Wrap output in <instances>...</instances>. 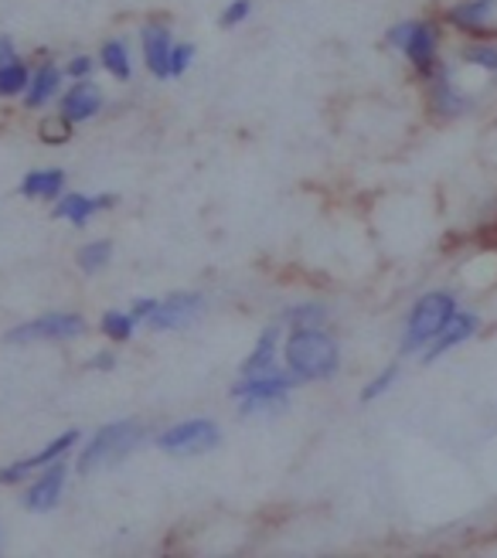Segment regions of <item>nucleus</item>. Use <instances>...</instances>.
I'll list each match as a JSON object with an SVG mask.
<instances>
[{
    "instance_id": "23",
    "label": "nucleus",
    "mask_w": 497,
    "mask_h": 558,
    "mask_svg": "<svg viewBox=\"0 0 497 558\" xmlns=\"http://www.w3.org/2000/svg\"><path fill=\"white\" fill-rule=\"evenodd\" d=\"M293 327H320L327 320V311L320 303H307V306H293V311H287V317Z\"/></svg>"
},
{
    "instance_id": "17",
    "label": "nucleus",
    "mask_w": 497,
    "mask_h": 558,
    "mask_svg": "<svg viewBox=\"0 0 497 558\" xmlns=\"http://www.w3.org/2000/svg\"><path fill=\"white\" fill-rule=\"evenodd\" d=\"M59 86H62V72L54 69V65H41V69L32 75V93L24 96V102L32 106V109H38V106H45L54 93H59Z\"/></svg>"
},
{
    "instance_id": "2",
    "label": "nucleus",
    "mask_w": 497,
    "mask_h": 558,
    "mask_svg": "<svg viewBox=\"0 0 497 558\" xmlns=\"http://www.w3.org/2000/svg\"><path fill=\"white\" fill-rule=\"evenodd\" d=\"M147 429L141 423H133V418H123V423H113V426H102L86 450L78 453V473L86 477V473H96L99 466H109V463H120L123 457H130L136 446L144 442Z\"/></svg>"
},
{
    "instance_id": "12",
    "label": "nucleus",
    "mask_w": 497,
    "mask_h": 558,
    "mask_svg": "<svg viewBox=\"0 0 497 558\" xmlns=\"http://www.w3.org/2000/svg\"><path fill=\"white\" fill-rule=\"evenodd\" d=\"M276 341H280V324H269L263 330L256 351L242 361V378H259V375L280 372V368H276Z\"/></svg>"
},
{
    "instance_id": "3",
    "label": "nucleus",
    "mask_w": 497,
    "mask_h": 558,
    "mask_svg": "<svg viewBox=\"0 0 497 558\" xmlns=\"http://www.w3.org/2000/svg\"><path fill=\"white\" fill-rule=\"evenodd\" d=\"M457 314V300L450 293H426L416 306H412L409 314V324H405V341H402V351L412 354V351H423L436 333L439 327H444L450 317Z\"/></svg>"
},
{
    "instance_id": "10",
    "label": "nucleus",
    "mask_w": 497,
    "mask_h": 558,
    "mask_svg": "<svg viewBox=\"0 0 497 558\" xmlns=\"http://www.w3.org/2000/svg\"><path fill=\"white\" fill-rule=\"evenodd\" d=\"M75 442H78V433H75V429L62 433L59 439H51L41 453H35V457H24V460H17V463H11V466L0 470V484H21V481H24L32 470H38V466H48L51 460H62V457L69 453V446H75Z\"/></svg>"
},
{
    "instance_id": "32",
    "label": "nucleus",
    "mask_w": 497,
    "mask_h": 558,
    "mask_svg": "<svg viewBox=\"0 0 497 558\" xmlns=\"http://www.w3.org/2000/svg\"><path fill=\"white\" fill-rule=\"evenodd\" d=\"M11 62H17V51H14L11 38H0V65H11Z\"/></svg>"
},
{
    "instance_id": "25",
    "label": "nucleus",
    "mask_w": 497,
    "mask_h": 558,
    "mask_svg": "<svg viewBox=\"0 0 497 558\" xmlns=\"http://www.w3.org/2000/svg\"><path fill=\"white\" fill-rule=\"evenodd\" d=\"M463 59L471 65L497 72V45H471V48H463Z\"/></svg>"
},
{
    "instance_id": "31",
    "label": "nucleus",
    "mask_w": 497,
    "mask_h": 558,
    "mask_svg": "<svg viewBox=\"0 0 497 558\" xmlns=\"http://www.w3.org/2000/svg\"><path fill=\"white\" fill-rule=\"evenodd\" d=\"M154 311H157V300H136V303H133V314H130V317H133V320H147Z\"/></svg>"
},
{
    "instance_id": "28",
    "label": "nucleus",
    "mask_w": 497,
    "mask_h": 558,
    "mask_svg": "<svg viewBox=\"0 0 497 558\" xmlns=\"http://www.w3.org/2000/svg\"><path fill=\"white\" fill-rule=\"evenodd\" d=\"M191 59H195V48H191V45H174L171 48V78L184 75L187 65H191Z\"/></svg>"
},
{
    "instance_id": "7",
    "label": "nucleus",
    "mask_w": 497,
    "mask_h": 558,
    "mask_svg": "<svg viewBox=\"0 0 497 558\" xmlns=\"http://www.w3.org/2000/svg\"><path fill=\"white\" fill-rule=\"evenodd\" d=\"M389 45L402 48L420 72H433V65H436V32H433L429 24L405 21V24L392 27Z\"/></svg>"
},
{
    "instance_id": "11",
    "label": "nucleus",
    "mask_w": 497,
    "mask_h": 558,
    "mask_svg": "<svg viewBox=\"0 0 497 558\" xmlns=\"http://www.w3.org/2000/svg\"><path fill=\"white\" fill-rule=\"evenodd\" d=\"M477 317L474 314H453L444 327H439V333H436V338L426 344V351H423V361H426V365H433V361L439 357V354H447L450 348H457V344H463L466 338H474V333H477Z\"/></svg>"
},
{
    "instance_id": "19",
    "label": "nucleus",
    "mask_w": 497,
    "mask_h": 558,
    "mask_svg": "<svg viewBox=\"0 0 497 558\" xmlns=\"http://www.w3.org/2000/svg\"><path fill=\"white\" fill-rule=\"evenodd\" d=\"M433 109H436L439 117H453V113H460V109H463V99L453 93L447 72H439L436 86H433Z\"/></svg>"
},
{
    "instance_id": "33",
    "label": "nucleus",
    "mask_w": 497,
    "mask_h": 558,
    "mask_svg": "<svg viewBox=\"0 0 497 558\" xmlns=\"http://www.w3.org/2000/svg\"><path fill=\"white\" fill-rule=\"evenodd\" d=\"M113 365H117V357H113V354H99V357L93 361V368H102V372H109Z\"/></svg>"
},
{
    "instance_id": "13",
    "label": "nucleus",
    "mask_w": 497,
    "mask_h": 558,
    "mask_svg": "<svg viewBox=\"0 0 497 558\" xmlns=\"http://www.w3.org/2000/svg\"><path fill=\"white\" fill-rule=\"evenodd\" d=\"M102 109V93L96 86H89V82H78L75 89H69L62 96V117L69 123H82V120H93L96 113Z\"/></svg>"
},
{
    "instance_id": "5",
    "label": "nucleus",
    "mask_w": 497,
    "mask_h": 558,
    "mask_svg": "<svg viewBox=\"0 0 497 558\" xmlns=\"http://www.w3.org/2000/svg\"><path fill=\"white\" fill-rule=\"evenodd\" d=\"M218 442H222V433H218V426L208 423V418H187V423L171 426L157 439L160 450L171 457H202V453H211Z\"/></svg>"
},
{
    "instance_id": "14",
    "label": "nucleus",
    "mask_w": 497,
    "mask_h": 558,
    "mask_svg": "<svg viewBox=\"0 0 497 558\" xmlns=\"http://www.w3.org/2000/svg\"><path fill=\"white\" fill-rule=\"evenodd\" d=\"M171 35H168V27H160V24H150L147 32H144V59L150 65V72L157 78H171Z\"/></svg>"
},
{
    "instance_id": "20",
    "label": "nucleus",
    "mask_w": 497,
    "mask_h": 558,
    "mask_svg": "<svg viewBox=\"0 0 497 558\" xmlns=\"http://www.w3.org/2000/svg\"><path fill=\"white\" fill-rule=\"evenodd\" d=\"M109 256H113V245H109L106 239H99V242H89V245L78 248V266L86 272H99L109 263Z\"/></svg>"
},
{
    "instance_id": "8",
    "label": "nucleus",
    "mask_w": 497,
    "mask_h": 558,
    "mask_svg": "<svg viewBox=\"0 0 497 558\" xmlns=\"http://www.w3.org/2000/svg\"><path fill=\"white\" fill-rule=\"evenodd\" d=\"M65 463L62 460H51L48 466H45V473L41 477L27 487V494H24V508L27 511H38V514H45V511H51L54 505L62 500V490H65Z\"/></svg>"
},
{
    "instance_id": "9",
    "label": "nucleus",
    "mask_w": 497,
    "mask_h": 558,
    "mask_svg": "<svg viewBox=\"0 0 497 558\" xmlns=\"http://www.w3.org/2000/svg\"><path fill=\"white\" fill-rule=\"evenodd\" d=\"M198 306H202V296L198 293H171L163 303H157V311L147 317V324L154 330H178V327H187L191 320L198 317Z\"/></svg>"
},
{
    "instance_id": "6",
    "label": "nucleus",
    "mask_w": 497,
    "mask_h": 558,
    "mask_svg": "<svg viewBox=\"0 0 497 558\" xmlns=\"http://www.w3.org/2000/svg\"><path fill=\"white\" fill-rule=\"evenodd\" d=\"M86 333V317L78 314H45L27 320L14 330H8V344H27V341H72Z\"/></svg>"
},
{
    "instance_id": "29",
    "label": "nucleus",
    "mask_w": 497,
    "mask_h": 558,
    "mask_svg": "<svg viewBox=\"0 0 497 558\" xmlns=\"http://www.w3.org/2000/svg\"><path fill=\"white\" fill-rule=\"evenodd\" d=\"M248 11H253V4H248V0H232L229 11L222 14V24H226V27H235L239 21L248 17Z\"/></svg>"
},
{
    "instance_id": "26",
    "label": "nucleus",
    "mask_w": 497,
    "mask_h": 558,
    "mask_svg": "<svg viewBox=\"0 0 497 558\" xmlns=\"http://www.w3.org/2000/svg\"><path fill=\"white\" fill-rule=\"evenodd\" d=\"M399 378V368L396 365H389V368H385L375 381H368L365 385V392H362V402H375L381 392H389V388H392V381Z\"/></svg>"
},
{
    "instance_id": "22",
    "label": "nucleus",
    "mask_w": 497,
    "mask_h": 558,
    "mask_svg": "<svg viewBox=\"0 0 497 558\" xmlns=\"http://www.w3.org/2000/svg\"><path fill=\"white\" fill-rule=\"evenodd\" d=\"M27 69L21 62H11V65H0V96H17L27 89Z\"/></svg>"
},
{
    "instance_id": "27",
    "label": "nucleus",
    "mask_w": 497,
    "mask_h": 558,
    "mask_svg": "<svg viewBox=\"0 0 497 558\" xmlns=\"http://www.w3.org/2000/svg\"><path fill=\"white\" fill-rule=\"evenodd\" d=\"M69 130H72V123L65 117L62 120H45L41 123V140H48V144H65Z\"/></svg>"
},
{
    "instance_id": "15",
    "label": "nucleus",
    "mask_w": 497,
    "mask_h": 558,
    "mask_svg": "<svg viewBox=\"0 0 497 558\" xmlns=\"http://www.w3.org/2000/svg\"><path fill=\"white\" fill-rule=\"evenodd\" d=\"M102 208H113V198L109 194H99V198H82V194H65V198L54 205V218H65V221H75V226H86V221L102 211Z\"/></svg>"
},
{
    "instance_id": "16",
    "label": "nucleus",
    "mask_w": 497,
    "mask_h": 558,
    "mask_svg": "<svg viewBox=\"0 0 497 558\" xmlns=\"http://www.w3.org/2000/svg\"><path fill=\"white\" fill-rule=\"evenodd\" d=\"M490 14H494V0H466V4H457L447 17L450 24L463 27V32H484Z\"/></svg>"
},
{
    "instance_id": "18",
    "label": "nucleus",
    "mask_w": 497,
    "mask_h": 558,
    "mask_svg": "<svg viewBox=\"0 0 497 558\" xmlns=\"http://www.w3.org/2000/svg\"><path fill=\"white\" fill-rule=\"evenodd\" d=\"M65 174L62 171H32L21 181V194L24 198H54L62 191Z\"/></svg>"
},
{
    "instance_id": "21",
    "label": "nucleus",
    "mask_w": 497,
    "mask_h": 558,
    "mask_svg": "<svg viewBox=\"0 0 497 558\" xmlns=\"http://www.w3.org/2000/svg\"><path fill=\"white\" fill-rule=\"evenodd\" d=\"M102 65L109 69V75L130 78V54H126V45H123V41H109V45H102Z\"/></svg>"
},
{
    "instance_id": "4",
    "label": "nucleus",
    "mask_w": 497,
    "mask_h": 558,
    "mask_svg": "<svg viewBox=\"0 0 497 558\" xmlns=\"http://www.w3.org/2000/svg\"><path fill=\"white\" fill-rule=\"evenodd\" d=\"M293 381H300L293 372H272V375H259V378H245L232 388V396L239 399L242 415H256V412H276L287 405V392L293 388Z\"/></svg>"
},
{
    "instance_id": "1",
    "label": "nucleus",
    "mask_w": 497,
    "mask_h": 558,
    "mask_svg": "<svg viewBox=\"0 0 497 558\" xmlns=\"http://www.w3.org/2000/svg\"><path fill=\"white\" fill-rule=\"evenodd\" d=\"M283 357H287V368L300 381H320L338 372L341 351L335 338H327L320 327H293L283 348Z\"/></svg>"
},
{
    "instance_id": "24",
    "label": "nucleus",
    "mask_w": 497,
    "mask_h": 558,
    "mask_svg": "<svg viewBox=\"0 0 497 558\" xmlns=\"http://www.w3.org/2000/svg\"><path fill=\"white\" fill-rule=\"evenodd\" d=\"M133 317L123 314V311H109L102 317V330H106V338H113V341H130V333H133Z\"/></svg>"
},
{
    "instance_id": "30",
    "label": "nucleus",
    "mask_w": 497,
    "mask_h": 558,
    "mask_svg": "<svg viewBox=\"0 0 497 558\" xmlns=\"http://www.w3.org/2000/svg\"><path fill=\"white\" fill-rule=\"evenodd\" d=\"M89 72H93V59H89V54H78V59L69 62V75H75V78H86Z\"/></svg>"
}]
</instances>
